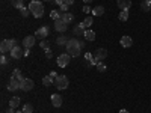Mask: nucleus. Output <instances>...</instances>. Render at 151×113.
Listing matches in <instances>:
<instances>
[{"label": "nucleus", "mask_w": 151, "mask_h": 113, "mask_svg": "<svg viewBox=\"0 0 151 113\" xmlns=\"http://www.w3.org/2000/svg\"><path fill=\"white\" fill-rule=\"evenodd\" d=\"M65 47H67V53H68L71 57H77V56H80V51H82L83 44H82L80 41H77V39H70Z\"/></svg>", "instance_id": "obj_1"}, {"label": "nucleus", "mask_w": 151, "mask_h": 113, "mask_svg": "<svg viewBox=\"0 0 151 113\" xmlns=\"http://www.w3.org/2000/svg\"><path fill=\"white\" fill-rule=\"evenodd\" d=\"M29 9H30V14L35 18H40L44 14V5H42V2H40V0H32L30 5H29Z\"/></svg>", "instance_id": "obj_2"}, {"label": "nucleus", "mask_w": 151, "mask_h": 113, "mask_svg": "<svg viewBox=\"0 0 151 113\" xmlns=\"http://www.w3.org/2000/svg\"><path fill=\"white\" fill-rule=\"evenodd\" d=\"M68 84H70V82H68L67 75H58V79H55V86L59 91H65L68 87Z\"/></svg>", "instance_id": "obj_3"}, {"label": "nucleus", "mask_w": 151, "mask_h": 113, "mask_svg": "<svg viewBox=\"0 0 151 113\" xmlns=\"http://www.w3.org/2000/svg\"><path fill=\"white\" fill-rule=\"evenodd\" d=\"M107 57V50L106 48H97V51H95V56H94V59L89 62L91 65H97L98 62H101L103 59H106Z\"/></svg>", "instance_id": "obj_4"}, {"label": "nucleus", "mask_w": 151, "mask_h": 113, "mask_svg": "<svg viewBox=\"0 0 151 113\" xmlns=\"http://www.w3.org/2000/svg\"><path fill=\"white\" fill-rule=\"evenodd\" d=\"M15 39H3L2 41V44H0V51L2 53H8V51H11L12 48L15 47Z\"/></svg>", "instance_id": "obj_5"}, {"label": "nucleus", "mask_w": 151, "mask_h": 113, "mask_svg": "<svg viewBox=\"0 0 151 113\" xmlns=\"http://www.w3.org/2000/svg\"><path fill=\"white\" fill-rule=\"evenodd\" d=\"M33 86H35V83H33V80H30V79H24L23 82H20V89L24 91V92L32 91Z\"/></svg>", "instance_id": "obj_6"}, {"label": "nucleus", "mask_w": 151, "mask_h": 113, "mask_svg": "<svg viewBox=\"0 0 151 113\" xmlns=\"http://www.w3.org/2000/svg\"><path fill=\"white\" fill-rule=\"evenodd\" d=\"M55 29H56V32L64 33V32H67V29H68V24L62 20V18H58V20H55Z\"/></svg>", "instance_id": "obj_7"}, {"label": "nucleus", "mask_w": 151, "mask_h": 113, "mask_svg": "<svg viewBox=\"0 0 151 113\" xmlns=\"http://www.w3.org/2000/svg\"><path fill=\"white\" fill-rule=\"evenodd\" d=\"M70 59H71V56H70L68 53L60 54V56L58 57V67H60V68H65V67L70 64Z\"/></svg>", "instance_id": "obj_8"}, {"label": "nucleus", "mask_w": 151, "mask_h": 113, "mask_svg": "<svg viewBox=\"0 0 151 113\" xmlns=\"http://www.w3.org/2000/svg\"><path fill=\"white\" fill-rule=\"evenodd\" d=\"M23 56H24V51L21 50V47L15 45L14 48L11 50V57H12V59H20V57H23Z\"/></svg>", "instance_id": "obj_9"}, {"label": "nucleus", "mask_w": 151, "mask_h": 113, "mask_svg": "<svg viewBox=\"0 0 151 113\" xmlns=\"http://www.w3.org/2000/svg\"><path fill=\"white\" fill-rule=\"evenodd\" d=\"M35 39H36V36H32V35L30 36H26L23 39V45L26 47V48H32L35 45Z\"/></svg>", "instance_id": "obj_10"}, {"label": "nucleus", "mask_w": 151, "mask_h": 113, "mask_svg": "<svg viewBox=\"0 0 151 113\" xmlns=\"http://www.w3.org/2000/svg\"><path fill=\"white\" fill-rule=\"evenodd\" d=\"M119 44H121L124 48H129V47L133 45V39H132L130 36H122V38H121V41H119Z\"/></svg>", "instance_id": "obj_11"}, {"label": "nucleus", "mask_w": 151, "mask_h": 113, "mask_svg": "<svg viewBox=\"0 0 151 113\" xmlns=\"http://www.w3.org/2000/svg\"><path fill=\"white\" fill-rule=\"evenodd\" d=\"M8 89H9L11 92L18 91V89H20V82H17V80H14V79H11V82H9V84H8Z\"/></svg>", "instance_id": "obj_12"}, {"label": "nucleus", "mask_w": 151, "mask_h": 113, "mask_svg": "<svg viewBox=\"0 0 151 113\" xmlns=\"http://www.w3.org/2000/svg\"><path fill=\"white\" fill-rule=\"evenodd\" d=\"M52 104H53L55 107H60V106H62V97H60L59 94H53V95H52Z\"/></svg>", "instance_id": "obj_13"}, {"label": "nucleus", "mask_w": 151, "mask_h": 113, "mask_svg": "<svg viewBox=\"0 0 151 113\" xmlns=\"http://www.w3.org/2000/svg\"><path fill=\"white\" fill-rule=\"evenodd\" d=\"M132 6V0H118V8L125 11V9H130Z\"/></svg>", "instance_id": "obj_14"}, {"label": "nucleus", "mask_w": 151, "mask_h": 113, "mask_svg": "<svg viewBox=\"0 0 151 113\" xmlns=\"http://www.w3.org/2000/svg\"><path fill=\"white\" fill-rule=\"evenodd\" d=\"M47 35H48V27H41V29H38L36 33H35V36L36 38H41V39H44Z\"/></svg>", "instance_id": "obj_15"}, {"label": "nucleus", "mask_w": 151, "mask_h": 113, "mask_svg": "<svg viewBox=\"0 0 151 113\" xmlns=\"http://www.w3.org/2000/svg\"><path fill=\"white\" fill-rule=\"evenodd\" d=\"M11 79H14L17 82H23L24 80V77H23V74H21L20 69H14V72H12V75H11Z\"/></svg>", "instance_id": "obj_16"}, {"label": "nucleus", "mask_w": 151, "mask_h": 113, "mask_svg": "<svg viewBox=\"0 0 151 113\" xmlns=\"http://www.w3.org/2000/svg\"><path fill=\"white\" fill-rule=\"evenodd\" d=\"M104 14V8L103 6H95L94 9H92V15L94 17H101Z\"/></svg>", "instance_id": "obj_17"}, {"label": "nucleus", "mask_w": 151, "mask_h": 113, "mask_svg": "<svg viewBox=\"0 0 151 113\" xmlns=\"http://www.w3.org/2000/svg\"><path fill=\"white\" fill-rule=\"evenodd\" d=\"M85 39L86 41H94L95 39V33H94V30H89V29H88V30H85Z\"/></svg>", "instance_id": "obj_18"}, {"label": "nucleus", "mask_w": 151, "mask_h": 113, "mask_svg": "<svg viewBox=\"0 0 151 113\" xmlns=\"http://www.w3.org/2000/svg\"><path fill=\"white\" fill-rule=\"evenodd\" d=\"M18 106H20V98H18V97H12V98L9 99V107L17 109Z\"/></svg>", "instance_id": "obj_19"}, {"label": "nucleus", "mask_w": 151, "mask_h": 113, "mask_svg": "<svg viewBox=\"0 0 151 113\" xmlns=\"http://www.w3.org/2000/svg\"><path fill=\"white\" fill-rule=\"evenodd\" d=\"M42 84L44 86H52V84H55V79L52 77V75H45V77L42 79Z\"/></svg>", "instance_id": "obj_20"}, {"label": "nucleus", "mask_w": 151, "mask_h": 113, "mask_svg": "<svg viewBox=\"0 0 151 113\" xmlns=\"http://www.w3.org/2000/svg\"><path fill=\"white\" fill-rule=\"evenodd\" d=\"M92 21H94L92 17H86V18L83 20V23H80V24H82V27H83V29H88V27H91Z\"/></svg>", "instance_id": "obj_21"}, {"label": "nucleus", "mask_w": 151, "mask_h": 113, "mask_svg": "<svg viewBox=\"0 0 151 113\" xmlns=\"http://www.w3.org/2000/svg\"><path fill=\"white\" fill-rule=\"evenodd\" d=\"M60 18L68 24V23H71V21H73V18H74V17H73V14H70V12H64V15H62Z\"/></svg>", "instance_id": "obj_22"}, {"label": "nucleus", "mask_w": 151, "mask_h": 113, "mask_svg": "<svg viewBox=\"0 0 151 113\" xmlns=\"http://www.w3.org/2000/svg\"><path fill=\"white\" fill-rule=\"evenodd\" d=\"M119 20H121V21H127V20H129V9L119 12Z\"/></svg>", "instance_id": "obj_23"}, {"label": "nucleus", "mask_w": 151, "mask_h": 113, "mask_svg": "<svg viewBox=\"0 0 151 113\" xmlns=\"http://www.w3.org/2000/svg\"><path fill=\"white\" fill-rule=\"evenodd\" d=\"M11 5L14 6V8L21 9V8H23V0H11Z\"/></svg>", "instance_id": "obj_24"}, {"label": "nucleus", "mask_w": 151, "mask_h": 113, "mask_svg": "<svg viewBox=\"0 0 151 113\" xmlns=\"http://www.w3.org/2000/svg\"><path fill=\"white\" fill-rule=\"evenodd\" d=\"M23 113H33V106L32 104H24L23 106Z\"/></svg>", "instance_id": "obj_25"}, {"label": "nucleus", "mask_w": 151, "mask_h": 113, "mask_svg": "<svg viewBox=\"0 0 151 113\" xmlns=\"http://www.w3.org/2000/svg\"><path fill=\"white\" fill-rule=\"evenodd\" d=\"M141 8H142V11H144V12H148V11L151 9V5L147 2V0H144V2L141 3Z\"/></svg>", "instance_id": "obj_26"}, {"label": "nucleus", "mask_w": 151, "mask_h": 113, "mask_svg": "<svg viewBox=\"0 0 151 113\" xmlns=\"http://www.w3.org/2000/svg\"><path fill=\"white\" fill-rule=\"evenodd\" d=\"M74 33H76V35H82V33H85V29L82 27V24H79V26H76V27H74Z\"/></svg>", "instance_id": "obj_27"}, {"label": "nucleus", "mask_w": 151, "mask_h": 113, "mask_svg": "<svg viewBox=\"0 0 151 113\" xmlns=\"http://www.w3.org/2000/svg\"><path fill=\"white\" fill-rule=\"evenodd\" d=\"M97 69H98L100 72H104V71L107 69V67L103 64V62H98V64H97Z\"/></svg>", "instance_id": "obj_28"}, {"label": "nucleus", "mask_w": 151, "mask_h": 113, "mask_svg": "<svg viewBox=\"0 0 151 113\" xmlns=\"http://www.w3.org/2000/svg\"><path fill=\"white\" fill-rule=\"evenodd\" d=\"M20 11H21V15H23V17H27V15L30 14V9H29V8H24V6H23Z\"/></svg>", "instance_id": "obj_29"}, {"label": "nucleus", "mask_w": 151, "mask_h": 113, "mask_svg": "<svg viewBox=\"0 0 151 113\" xmlns=\"http://www.w3.org/2000/svg\"><path fill=\"white\" fill-rule=\"evenodd\" d=\"M50 17H52L53 20H58V18H60V15H59V12H58V11H52V14H50Z\"/></svg>", "instance_id": "obj_30"}, {"label": "nucleus", "mask_w": 151, "mask_h": 113, "mask_svg": "<svg viewBox=\"0 0 151 113\" xmlns=\"http://www.w3.org/2000/svg\"><path fill=\"white\" fill-rule=\"evenodd\" d=\"M41 48H42V50H50V44H48L47 41H42V42H41Z\"/></svg>", "instance_id": "obj_31"}, {"label": "nucleus", "mask_w": 151, "mask_h": 113, "mask_svg": "<svg viewBox=\"0 0 151 113\" xmlns=\"http://www.w3.org/2000/svg\"><path fill=\"white\" fill-rule=\"evenodd\" d=\"M58 42H59V44H68V41L65 39L64 36H62V38H59V39H58Z\"/></svg>", "instance_id": "obj_32"}, {"label": "nucleus", "mask_w": 151, "mask_h": 113, "mask_svg": "<svg viewBox=\"0 0 151 113\" xmlns=\"http://www.w3.org/2000/svg\"><path fill=\"white\" fill-rule=\"evenodd\" d=\"M85 59L91 62V60H92V54H91V53H86V54H85Z\"/></svg>", "instance_id": "obj_33"}, {"label": "nucleus", "mask_w": 151, "mask_h": 113, "mask_svg": "<svg viewBox=\"0 0 151 113\" xmlns=\"http://www.w3.org/2000/svg\"><path fill=\"white\" fill-rule=\"evenodd\" d=\"M45 57H47V59L52 57V50H45Z\"/></svg>", "instance_id": "obj_34"}, {"label": "nucleus", "mask_w": 151, "mask_h": 113, "mask_svg": "<svg viewBox=\"0 0 151 113\" xmlns=\"http://www.w3.org/2000/svg\"><path fill=\"white\" fill-rule=\"evenodd\" d=\"M67 9H68V5H65V3L60 6V11H62V12H67Z\"/></svg>", "instance_id": "obj_35"}, {"label": "nucleus", "mask_w": 151, "mask_h": 113, "mask_svg": "<svg viewBox=\"0 0 151 113\" xmlns=\"http://www.w3.org/2000/svg\"><path fill=\"white\" fill-rule=\"evenodd\" d=\"M83 12H86V14H88V12H92V9H91L89 6H88V5H86V6L83 8Z\"/></svg>", "instance_id": "obj_36"}, {"label": "nucleus", "mask_w": 151, "mask_h": 113, "mask_svg": "<svg viewBox=\"0 0 151 113\" xmlns=\"http://www.w3.org/2000/svg\"><path fill=\"white\" fill-rule=\"evenodd\" d=\"M74 2H76V0H64V3H65V5H68V6H70V5H73Z\"/></svg>", "instance_id": "obj_37"}, {"label": "nucleus", "mask_w": 151, "mask_h": 113, "mask_svg": "<svg viewBox=\"0 0 151 113\" xmlns=\"http://www.w3.org/2000/svg\"><path fill=\"white\" fill-rule=\"evenodd\" d=\"M53 2H55L56 5H60V6L64 5V0H53Z\"/></svg>", "instance_id": "obj_38"}, {"label": "nucleus", "mask_w": 151, "mask_h": 113, "mask_svg": "<svg viewBox=\"0 0 151 113\" xmlns=\"http://www.w3.org/2000/svg\"><path fill=\"white\" fill-rule=\"evenodd\" d=\"M50 75H52L53 79H58V72H55V71H53V72H50Z\"/></svg>", "instance_id": "obj_39"}, {"label": "nucleus", "mask_w": 151, "mask_h": 113, "mask_svg": "<svg viewBox=\"0 0 151 113\" xmlns=\"http://www.w3.org/2000/svg\"><path fill=\"white\" fill-rule=\"evenodd\" d=\"M29 53H30V48H26V50H24V56H29Z\"/></svg>", "instance_id": "obj_40"}, {"label": "nucleus", "mask_w": 151, "mask_h": 113, "mask_svg": "<svg viewBox=\"0 0 151 113\" xmlns=\"http://www.w3.org/2000/svg\"><path fill=\"white\" fill-rule=\"evenodd\" d=\"M6 113H15V112H14V109H12V107H9V109L6 110Z\"/></svg>", "instance_id": "obj_41"}, {"label": "nucleus", "mask_w": 151, "mask_h": 113, "mask_svg": "<svg viewBox=\"0 0 151 113\" xmlns=\"http://www.w3.org/2000/svg\"><path fill=\"white\" fill-rule=\"evenodd\" d=\"M0 60H2V64H3V65L6 64V57H5V56H2V59H0Z\"/></svg>", "instance_id": "obj_42"}, {"label": "nucleus", "mask_w": 151, "mask_h": 113, "mask_svg": "<svg viewBox=\"0 0 151 113\" xmlns=\"http://www.w3.org/2000/svg\"><path fill=\"white\" fill-rule=\"evenodd\" d=\"M119 113H130L129 110H125V109H122V110H119Z\"/></svg>", "instance_id": "obj_43"}, {"label": "nucleus", "mask_w": 151, "mask_h": 113, "mask_svg": "<svg viewBox=\"0 0 151 113\" xmlns=\"http://www.w3.org/2000/svg\"><path fill=\"white\" fill-rule=\"evenodd\" d=\"M83 2H85V3H91V2H92V0H83Z\"/></svg>", "instance_id": "obj_44"}, {"label": "nucleus", "mask_w": 151, "mask_h": 113, "mask_svg": "<svg viewBox=\"0 0 151 113\" xmlns=\"http://www.w3.org/2000/svg\"><path fill=\"white\" fill-rule=\"evenodd\" d=\"M147 2H148V3H150V5H151V0H147Z\"/></svg>", "instance_id": "obj_45"}, {"label": "nucleus", "mask_w": 151, "mask_h": 113, "mask_svg": "<svg viewBox=\"0 0 151 113\" xmlns=\"http://www.w3.org/2000/svg\"><path fill=\"white\" fill-rule=\"evenodd\" d=\"M45 2H53V0H45Z\"/></svg>", "instance_id": "obj_46"}, {"label": "nucleus", "mask_w": 151, "mask_h": 113, "mask_svg": "<svg viewBox=\"0 0 151 113\" xmlns=\"http://www.w3.org/2000/svg\"><path fill=\"white\" fill-rule=\"evenodd\" d=\"M17 113H23V112H17Z\"/></svg>", "instance_id": "obj_47"}]
</instances>
